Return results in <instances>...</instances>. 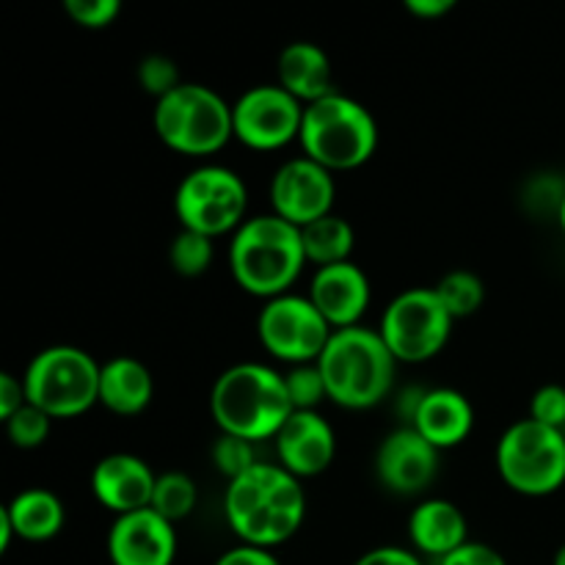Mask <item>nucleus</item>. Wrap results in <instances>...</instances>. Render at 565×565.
Listing matches in <instances>:
<instances>
[{"instance_id":"obj_8","label":"nucleus","mask_w":565,"mask_h":565,"mask_svg":"<svg viewBox=\"0 0 565 565\" xmlns=\"http://www.w3.org/2000/svg\"><path fill=\"white\" fill-rule=\"evenodd\" d=\"M502 483L522 497H550L565 486V430L519 419L502 430L494 452Z\"/></svg>"},{"instance_id":"obj_20","label":"nucleus","mask_w":565,"mask_h":565,"mask_svg":"<svg viewBox=\"0 0 565 565\" xmlns=\"http://www.w3.org/2000/svg\"><path fill=\"white\" fill-rule=\"evenodd\" d=\"M408 539L417 555L447 557L469 541V522L450 500H423L408 516Z\"/></svg>"},{"instance_id":"obj_23","label":"nucleus","mask_w":565,"mask_h":565,"mask_svg":"<svg viewBox=\"0 0 565 565\" xmlns=\"http://www.w3.org/2000/svg\"><path fill=\"white\" fill-rule=\"evenodd\" d=\"M11 519L17 539L28 544H44L53 541L66 524V508L50 489H25L3 505Z\"/></svg>"},{"instance_id":"obj_33","label":"nucleus","mask_w":565,"mask_h":565,"mask_svg":"<svg viewBox=\"0 0 565 565\" xmlns=\"http://www.w3.org/2000/svg\"><path fill=\"white\" fill-rule=\"evenodd\" d=\"M530 419L546 428L565 430V386L546 384L530 401Z\"/></svg>"},{"instance_id":"obj_9","label":"nucleus","mask_w":565,"mask_h":565,"mask_svg":"<svg viewBox=\"0 0 565 565\" xmlns=\"http://www.w3.org/2000/svg\"><path fill=\"white\" fill-rule=\"evenodd\" d=\"M248 188L237 171L204 163L188 171L174 191V213L182 230L207 237L235 235L246 221Z\"/></svg>"},{"instance_id":"obj_36","label":"nucleus","mask_w":565,"mask_h":565,"mask_svg":"<svg viewBox=\"0 0 565 565\" xmlns=\"http://www.w3.org/2000/svg\"><path fill=\"white\" fill-rule=\"evenodd\" d=\"M353 565H425V563L414 550H403V546H375V550L364 552V555Z\"/></svg>"},{"instance_id":"obj_1","label":"nucleus","mask_w":565,"mask_h":565,"mask_svg":"<svg viewBox=\"0 0 565 565\" xmlns=\"http://www.w3.org/2000/svg\"><path fill=\"white\" fill-rule=\"evenodd\" d=\"M224 519L241 544L274 552L301 530L307 491L285 467L259 461L226 483Z\"/></svg>"},{"instance_id":"obj_31","label":"nucleus","mask_w":565,"mask_h":565,"mask_svg":"<svg viewBox=\"0 0 565 565\" xmlns=\"http://www.w3.org/2000/svg\"><path fill=\"white\" fill-rule=\"evenodd\" d=\"M138 75V83H141L143 92L149 94V97H154V103L158 99H163L166 94L174 92L177 86H182V77H180V66H177L174 58H169V55L163 53H149L143 55L141 64H138L136 70Z\"/></svg>"},{"instance_id":"obj_22","label":"nucleus","mask_w":565,"mask_h":565,"mask_svg":"<svg viewBox=\"0 0 565 565\" xmlns=\"http://www.w3.org/2000/svg\"><path fill=\"white\" fill-rule=\"evenodd\" d=\"M154 397V379L143 362L114 356L99 370V406L116 417H138Z\"/></svg>"},{"instance_id":"obj_5","label":"nucleus","mask_w":565,"mask_h":565,"mask_svg":"<svg viewBox=\"0 0 565 565\" xmlns=\"http://www.w3.org/2000/svg\"><path fill=\"white\" fill-rule=\"evenodd\" d=\"M303 154L331 174L367 163L379 149V121L359 99L348 94H329L303 108Z\"/></svg>"},{"instance_id":"obj_13","label":"nucleus","mask_w":565,"mask_h":565,"mask_svg":"<svg viewBox=\"0 0 565 565\" xmlns=\"http://www.w3.org/2000/svg\"><path fill=\"white\" fill-rule=\"evenodd\" d=\"M268 193L274 215L303 230L312 221L334 213L337 182L329 169L301 154V158L285 160L274 171Z\"/></svg>"},{"instance_id":"obj_12","label":"nucleus","mask_w":565,"mask_h":565,"mask_svg":"<svg viewBox=\"0 0 565 565\" xmlns=\"http://www.w3.org/2000/svg\"><path fill=\"white\" fill-rule=\"evenodd\" d=\"M303 108L279 83L252 86L232 103L235 138L257 152H274L298 141L303 125Z\"/></svg>"},{"instance_id":"obj_39","label":"nucleus","mask_w":565,"mask_h":565,"mask_svg":"<svg viewBox=\"0 0 565 565\" xmlns=\"http://www.w3.org/2000/svg\"><path fill=\"white\" fill-rule=\"evenodd\" d=\"M17 539V533H14V527H11V519H9V513H6V508H0V550H9L11 546V541Z\"/></svg>"},{"instance_id":"obj_18","label":"nucleus","mask_w":565,"mask_h":565,"mask_svg":"<svg viewBox=\"0 0 565 565\" xmlns=\"http://www.w3.org/2000/svg\"><path fill=\"white\" fill-rule=\"evenodd\" d=\"M307 296L323 315L326 323L340 331L362 326L373 287H370L367 274L351 259V263L329 265V268H315Z\"/></svg>"},{"instance_id":"obj_2","label":"nucleus","mask_w":565,"mask_h":565,"mask_svg":"<svg viewBox=\"0 0 565 565\" xmlns=\"http://www.w3.org/2000/svg\"><path fill=\"white\" fill-rule=\"evenodd\" d=\"M285 373L263 362H241L226 367L210 390V414L221 434L246 441L276 439L292 417Z\"/></svg>"},{"instance_id":"obj_11","label":"nucleus","mask_w":565,"mask_h":565,"mask_svg":"<svg viewBox=\"0 0 565 565\" xmlns=\"http://www.w3.org/2000/svg\"><path fill=\"white\" fill-rule=\"evenodd\" d=\"M331 334L334 329L326 323L318 307L309 301V296H298V292H285L265 301L257 318L259 345L290 367L318 362Z\"/></svg>"},{"instance_id":"obj_37","label":"nucleus","mask_w":565,"mask_h":565,"mask_svg":"<svg viewBox=\"0 0 565 565\" xmlns=\"http://www.w3.org/2000/svg\"><path fill=\"white\" fill-rule=\"evenodd\" d=\"M213 565H281V561L270 550L237 544L232 550H226Z\"/></svg>"},{"instance_id":"obj_35","label":"nucleus","mask_w":565,"mask_h":565,"mask_svg":"<svg viewBox=\"0 0 565 565\" xmlns=\"http://www.w3.org/2000/svg\"><path fill=\"white\" fill-rule=\"evenodd\" d=\"M25 403L28 395L22 379H17V375L11 373H0V419L9 423Z\"/></svg>"},{"instance_id":"obj_27","label":"nucleus","mask_w":565,"mask_h":565,"mask_svg":"<svg viewBox=\"0 0 565 565\" xmlns=\"http://www.w3.org/2000/svg\"><path fill=\"white\" fill-rule=\"evenodd\" d=\"M215 257V241L199 232L180 230L169 246V263L185 279H196V276L207 274Z\"/></svg>"},{"instance_id":"obj_40","label":"nucleus","mask_w":565,"mask_h":565,"mask_svg":"<svg viewBox=\"0 0 565 565\" xmlns=\"http://www.w3.org/2000/svg\"><path fill=\"white\" fill-rule=\"evenodd\" d=\"M552 565H565V544L555 552V561H552Z\"/></svg>"},{"instance_id":"obj_30","label":"nucleus","mask_w":565,"mask_h":565,"mask_svg":"<svg viewBox=\"0 0 565 565\" xmlns=\"http://www.w3.org/2000/svg\"><path fill=\"white\" fill-rule=\"evenodd\" d=\"M210 458H213V467L224 475L226 480H235L241 475H246L248 469L257 467V452H254L252 441L241 439V436L221 434L218 439L210 447Z\"/></svg>"},{"instance_id":"obj_14","label":"nucleus","mask_w":565,"mask_h":565,"mask_svg":"<svg viewBox=\"0 0 565 565\" xmlns=\"http://www.w3.org/2000/svg\"><path fill=\"white\" fill-rule=\"evenodd\" d=\"M441 452L408 425L381 439L375 450V475L381 486L397 497H417L430 489L439 475Z\"/></svg>"},{"instance_id":"obj_24","label":"nucleus","mask_w":565,"mask_h":565,"mask_svg":"<svg viewBox=\"0 0 565 565\" xmlns=\"http://www.w3.org/2000/svg\"><path fill=\"white\" fill-rule=\"evenodd\" d=\"M301 243L303 254H307V265L329 268V265L351 263V254L356 248V232H353L351 221L331 213L326 218H318L309 226H303Z\"/></svg>"},{"instance_id":"obj_41","label":"nucleus","mask_w":565,"mask_h":565,"mask_svg":"<svg viewBox=\"0 0 565 565\" xmlns=\"http://www.w3.org/2000/svg\"><path fill=\"white\" fill-rule=\"evenodd\" d=\"M557 221H561V226H563V232H565V199H563L561 210H557Z\"/></svg>"},{"instance_id":"obj_7","label":"nucleus","mask_w":565,"mask_h":565,"mask_svg":"<svg viewBox=\"0 0 565 565\" xmlns=\"http://www.w3.org/2000/svg\"><path fill=\"white\" fill-rule=\"evenodd\" d=\"M97 359L75 345H50L22 373L28 403L53 419H72L99 403Z\"/></svg>"},{"instance_id":"obj_25","label":"nucleus","mask_w":565,"mask_h":565,"mask_svg":"<svg viewBox=\"0 0 565 565\" xmlns=\"http://www.w3.org/2000/svg\"><path fill=\"white\" fill-rule=\"evenodd\" d=\"M199 502V489L193 483L191 475L185 472H163L158 475V483H154V494H152V511L158 516H163L166 522L180 524L182 519L191 516L196 511Z\"/></svg>"},{"instance_id":"obj_28","label":"nucleus","mask_w":565,"mask_h":565,"mask_svg":"<svg viewBox=\"0 0 565 565\" xmlns=\"http://www.w3.org/2000/svg\"><path fill=\"white\" fill-rule=\"evenodd\" d=\"M285 384L296 412H318L320 403L329 397V390H326V381H323V373H320L318 362L290 367L285 373Z\"/></svg>"},{"instance_id":"obj_10","label":"nucleus","mask_w":565,"mask_h":565,"mask_svg":"<svg viewBox=\"0 0 565 565\" xmlns=\"http://www.w3.org/2000/svg\"><path fill=\"white\" fill-rule=\"evenodd\" d=\"M456 318L434 287H408L386 303L379 334L397 364H423L447 348Z\"/></svg>"},{"instance_id":"obj_15","label":"nucleus","mask_w":565,"mask_h":565,"mask_svg":"<svg viewBox=\"0 0 565 565\" xmlns=\"http://www.w3.org/2000/svg\"><path fill=\"white\" fill-rule=\"evenodd\" d=\"M177 541L174 524L143 508V511L116 516L108 530L110 565H174Z\"/></svg>"},{"instance_id":"obj_19","label":"nucleus","mask_w":565,"mask_h":565,"mask_svg":"<svg viewBox=\"0 0 565 565\" xmlns=\"http://www.w3.org/2000/svg\"><path fill=\"white\" fill-rule=\"evenodd\" d=\"M408 428L417 430L439 452L452 450V447L463 445L472 434L475 408L463 392L450 390V386H436V390H425L417 417Z\"/></svg>"},{"instance_id":"obj_21","label":"nucleus","mask_w":565,"mask_h":565,"mask_svg":"<svg viewBox=\"0 0 565 565\" xmlns=\"http://www.w3.org/2000/svg\"><path fill=\"white\" fill-rule=\"evenodd\" d=\"M276 75H279L276 83L303 105H312L337 92L331 58L315 42L287 44L276 61Z\"/></svg>"},{"instance_id":"obj_6","label":"nucleus","mask_w":565,"mask_h":565,"mask_svg":"<svg viewBox=\"0 0 565 565\" xmlns=\"http://www.w3.org/2000/svg\"><path fill=\"white\" fill-rule=\"evenodd\" d=\"M152 125L171 152L188 158H210L235 138L232 105L202 83H182L158 99Z\"/></svg>"},{"instance_id":"obj_4","label":"nucleus","mask_w":565,"mask_h":565,"mask_svg":"<svg viewBox=\"0 0 565 565\" xmlns=\"http://www.w3.org/2000/svg\"><path fill=\"white\" fill-rule=\"evenodd\" d=\"M307 268L301 230L279 215H254L243 221L230 243L232 279L248 296L270 301L296 285Z\"/></svg>"},{"instance_id":"obj_38","label":"nucleus","mask_w":565,"mask_h":565,"mask_svg":"<svg viewBox=\"0 0 565 565\" xmlns=\"http://www.w3.org/2000/svg\"><path fill=\"white\" fill-rule=\"evenodd\" d=\"M406 9L417 20H439L456 9V0H406Z\"/></svg>"},{"instance_id":"obj_17","label":"nucleus","mask_w":565,"mask_h":565,"mask_svg":"<svg viewBox=\"0 0 565 565\" xmlns=\"http://www.w3.org/2000/svg\"><path fill=\"white\" fill-rule=\"evenodd\" d=\"M88 483H92L94 500L105 511H110L114 516H127V513L152 505L158 475L143 458L132 456V452H110L94 463Z\"/></svg>"},{"instance_id":"obj_34","label":"nucleus","mask_w":565,"mask_h":565,"mask_svg":"<svg viewBox=\"0 0 565 565\" xmlns=\"http://www.w3.org/2000/svg\"><path fill=\"white\" fill-rule=\"evenodd\" d=\"M439 565H508V561L494 550V546L480 544V541H467V544L458 546L456 552L441 557Z\"/></svg>"},{"instance_id":"obj_16","label":"nucleus","mask_w":565,"mask_h":565,"mask_svg":"<svg viewBox=\"0 0 565 565\" xmlns=\"http://www.w3.org/2000/svg\"><path fill=\"white\" fill-rule=\"evenodd\" d=\"M274 445L276 463L298 480L318 478L337 458V434L320 412H292Z\"/></svg>"},{"instance_id":"obj_29","label":"nucleus","mask_w":565,"mask_h":565,"mask_svg":"<svg viewBox=\"0 0 565 565\" xmlns=\"http://www.w3.org/2000/svg\"><path fill=\"white\" fill-rule=\"evenodd\" d=\"M3 425H6V436H9V441L17 447V450H36V447H42L44 441L50 439L53 417H47L42 408L25 403V406H22L20 412Z\"/></svg>"},{"instance_id":"obj_32","label":"nucleus","mask_w":565,"mask_h":565,"mask_svg":"<svg viewBox=\"0 0 565 565\" xmlns=\"http://www.w3.org/2000/svg\"><path fill=\"white\" fill-rule=\"evenodd\" d=\"M64 11L75 25L103 31L119 20L121 3L119 0H64Z\"/></svg>"},{"instance_id":"obj_3","label":"nucleus","mask_w":565,"mask_h":565,"mask_svg":"<svg viewBox=\"0 0 565 565\" xmlns=\"http://www.w3.org/2000/svg\"><path fill=\"white\" fill-rule=\"evenodd\" d=\"M318 367L323 373L329 401L348 412H367L395 390L397 359L381 340L379 329L367 326L334 331L320 353Z\"/></svg>"},{"instance_id":"obj_26","label":"nucleus","mask_w":565,"mask_h":565,"mask_svg":"<svg viewBox=\"0 0 565 565\" xmlns=\"http://www.w3.org/2000/svg\"><path fill=\"white\" fill-rule=\"evenodd\" d=\"M436 296L441 298V303L447 307V312L456 320L472 318L486 301V285L478 274L472 270H450L439 279V285H434Z\"/></svg>"}]
</instances>
